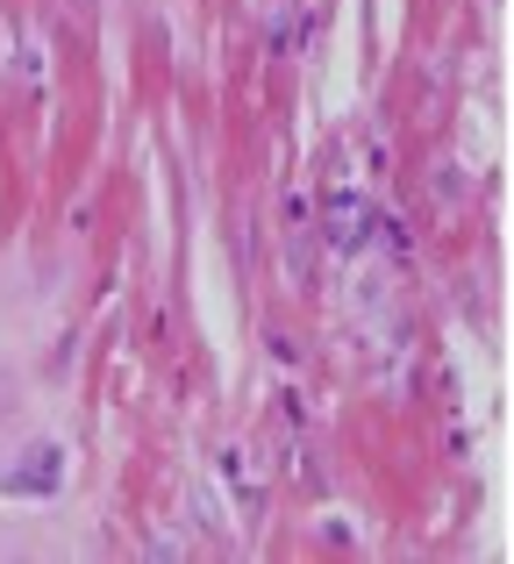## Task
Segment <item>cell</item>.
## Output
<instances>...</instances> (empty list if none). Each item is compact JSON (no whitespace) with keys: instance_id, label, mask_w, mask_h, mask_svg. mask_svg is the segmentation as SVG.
<instances>
[{"instance_id":"1","label":"cell","mask_w":514,"mask_h":564,"mask_svg":"<svg viewBox=\"0 0 514 564\" xmlns=\"http://www.w3.org/2000/svg\"><path fill=\"white\" fill-rule=\"evenodd\" d=\"M65 486V443H29L8 471H0V494L14 500H51Z\"/></svg>"},{"instance_id":"2","label":"cell","mask_w":514,"mask_h":564,"mask_svg":"<svg viewBox=\"0 0 514 564\" xmlns=\"http://www.w3.org/2000/svg\"><path fill=\"white\" fill-rule=\"evenodd\" d=\"M372 200L364 193H329V207H321V236H329L336 250H364L372 243Z\"/></svg>"},{"instance_id":"3","label":"cell","mask_w":514,"mask_h":564,"mask_svg":"<svg viewBox=\"0 0 514 564\" xmlns=\"http://www.w3.org/2000/svg\"><path fill=\"white\" fill-rule=\"evenodd\" d=\"M222 471H229L237 486H258V479H251V465H243V451H222Z\"/></svg>"}]
</instances>
